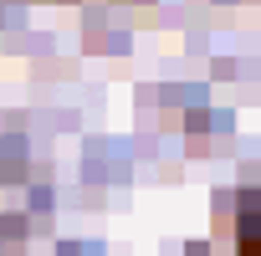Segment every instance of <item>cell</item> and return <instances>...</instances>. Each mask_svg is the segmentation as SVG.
<instances>
[{"label": "cell", "instance_id": "6da1fadb", "mask_svg": "<svg viewBox=\"0 0 261 256\" xmlns=\"http://www.w3.org/2000/svg\"><path fill=\"white\" fill-rule=\"evenodd\" d=\"M230 256H261V190H241L236 195V220H230Z\"/></svg>", "mask_w": 261, "mask_h": 256}]
</instances>
